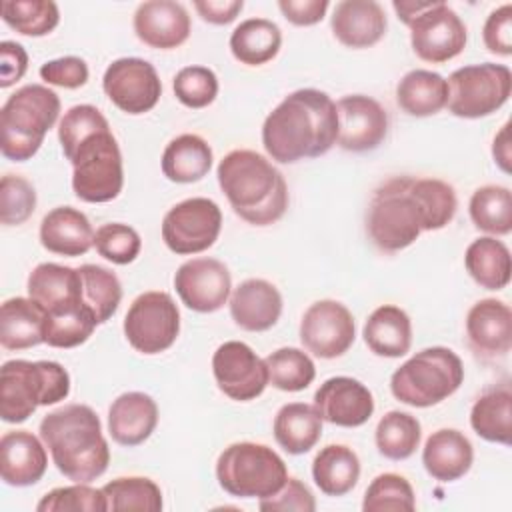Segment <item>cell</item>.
<instances>
[{"label": "cell", "mask_w": 512, "mask_h": 512, "mask_svg": "<svg viewBox=\"0 0 512 512\" xmlns=\"http://www.w3.org/2000/svg\"><path fill=\"white\" fill-rule=\"evenodd\" d=\"M70 394V374L54 360H8L0 368V418L28 420L38 406H52Z\"/></svg>", "instance_id": "52a82bcc"}, {"label": "cell", "mask_w": 512, "mask_h": 512, "mask_svg": "<svg viewBox=\"0 0 512 512\" xmlns=\"http://www.w3.org/2000/svg\"><path fill=\"white\" fill-rule=\"evenodd\" d=\"M102 88L118 110L132 116L150 112L162 96V82L156 68L136 56L118 58L108 64L102 76Z\"/></svg>", "instance_id": "9a60e30c"}, {"label": "cell", "mask_w": 512, "mask_h": 512, "mask_svg": "<svg viewBox=\"0 0 512 512\" xmlns=\"http://www.w3.org/2000/svg\"><path fill=\"white\" fill-rule=\"evenodd\" d=\"M330 28L346 48H370L382 40L388 28L384 8L374 0H342L336 4Z\"/></svg>", "instance_id": "cb8c5ba5"}, {"label": "cell", "mask_w": 512, "mask_h": 512, "mask_svg": "<svg viewBox=\"0 0 512 512\" xmlns=\"http://www.w3.org/2000/svg\"><path fill=\"white\" fill-rule=\"evenodd\" d=\"M180 334V310L172 296L162 290L140 294L124 316V336L140 354L168 350Z\"/></svg>", "instance_id": "7c38bea8"}, {"label": "cell", "mask_w": 512, "mask_h": 512, "mask_svg": "<svg viewBox=\"0 0 512 512\" xmlns=\"http://www.w3.org/2000/svg\"><path fill=\"white\" fill-rule=\"evenodd\" d=\"M474 462L472 442L454 428H440L432 432L422 448V464L426 472L438 482L460 480Z\"/></svg>", "instance_id": "83f0119b"}, {"label": "cell", "mask_w": 512, "mask_h": 512, "mask_svg": "<svg viewBox=\"0 0 512 512\" xmlns=\"http://www.w3.org/2000/svg\"><path fill=\"white\" fill-rule=\"evenodd\" d=\"M336 138V102L316 88L288 94L262 124L264 150L280 164L318 158L336 144Z\"/></svg>", "instance_id": "3957f363"}, {"label": "cell", "mask_w": 512, "mask_h": 512, "mask_svg": "<svg viewBox=\"0 0 512 512\" xmlns=\"http://www.w3.org/2000/svg\"><path fill=\"white\" fill-rule=\"evenodd\" d=\"M464 382L460 356L446 346L416 352L390 376V392L402 404L430 408L450 398Z\"/></svg>", "instance_id": "9c48e42d"}, {"label": "cell", "mask_w": 512, "mask_h": 512, "mask_svg": "<svg viewBox=\"0 0 512 512\" xmlns=\"http://www.w3.org/2000/svg\"><path fill=\"white\" fill-rule=\"evenodd\" d=\"M232 210L252 226L278 222L288 208V186L280 170L254 150H232L216 168Z\"/></svg>", "instance_id": "8992f818"}, {"label": "cell", "mask_w": 512, "mask_h": 512, "mask_svg": "<svg viewBox=\"0 0 512 512\" xmlns=\"http://www.w3.org/2000/svg\"><path fill=\"white\" fill-rule=\"evenodd\" d=\"M60 116V98L42 84H26L0 110V150L12 162L30 160Z\"/></svg>", "instance_id": "ba28073f"}, {"label": "cell", "mask_w": 512, "mask_h": 512, "mask_svg": "<svg viewBox=\"0 0 512 512\" xmlns=\"http://www.w3.org/2000/svg\"><path fill=\"white\" fill-rule=\"evenodd\" d=\"M58 140L72 164L76 198L90 204L118 198L124 186L122 152L106 116L96 106H72L58 124Z\"/></svg>", "instance_id": "7a4b0ae2"}, {"label": "cell", "mask_w": 512, "mask_h": 512, "mask_svg": "<svg viewBox=\"0 0 512 512\" xmlns=\"http://www.w3.org/2000/svg\"><path fill=\"white\" fill-rule=\"evenodd\" d=\"M264 362L268 368V382L282 392H300L308 388L316 378V366L312 358L300 348H278L270 352Z\"/></svg>", "instance_id": "60d3db41"}, {"label": "cell", "mask_w": 512, "mask_h": 512, "mask_svg": "<svg viewBox=\"0 0 512 512\" xmlns=\"http://www.w3.org/2000/svg\"><path fill=\"white\" fill-rule=\"evenodd\" d=\"M354 338V316L338 300H318L302 314L300 342L316 358L332 360L346 354Z\"/></svg>", "instance_id": "2e32d148"}, {"label": "cell", "mask_w": 512, "mask_h": 512, "mask_svg": "<svg viewBox=\"0 0 512 512\" xmlns=\"http://www.w3.org/2000/svg\"><path fill=\"white\" fill-rule=\"evenodd\" d=\"M482 40L492 54H512V4H502L488 14L482 28Z\"/></svg>", "instance_id": "816d5d0a"}, {"label": "cell", "mask_w": 512, "mask_h": 512, "mask_svg": "<svg viewBox=\"0 0 512 512\" xmlns=\"http://www.w3.org/2000/svg\"><path fill=\"white\" fill-rule=\"evenodd\" d=\"M410 44L414 54L430 64H442L456 58L468 42L462 18L440 0H432L410 24Z\"/></svg>", "instance_id": "5bb4252c"}, {"label": "cell", "mask_w": 512, "mask_h": 512, "mask_svg": "<svg viewBox=\"0 0 512 512\" xmlns=\"http://www.w3.org/2000/svg\"><path fill=\"white\" fill-rule=\"evenodd\" d=\"M174 288L186 308L210 314L228 302L232 276L226 264L216 258H192L176 270Z\"/></svg>", "instance_id": "ac0fdd59"}, {"label": "cell", "mask_w": 512, "mask_h": 512, "mask_svg": "<svg viewBox=\"0 0 512 512\" xmlns=\"http://www.w3.org/2000/svg\"><path fill=\"white\" fill-rule=\"evenodd\" d=\"M422 426L416 416L390 410L386 412L374 430V442L378 452L388 460H406L420 446Z\"/></svg>", "instance_id": "f35d334b"}, {"label": "cell", "mask_w": 512, "mask_h": 512, "mask_svg": "<svg viewBox=\"0 0 512 512\" xmlns=\"http://www.w3.org/2000/svg\"><path fill=\"white\" fill-rule=\"evenodd\" d=\"M194 8L204 22L224 26L236 20V16L244 8V2L242 0H196Z\"/></svg>", "instance_id": "11a10c76"}, {"label": "cell", "mask_w": 512, "mask_h": 512, "mask_svg": "<svg viewBox=\"0 0 512 512\" xmlns=\"http://www.w3.org/2000/svg\"><path fill=\"white\" fill-rule=\"evenodd\" d=\"M108 510H142L158 512L162 510V490L146 476H120L102 486Z\"/></svg>", "instance_id": "ab89813d"}, {"label": "cell", "mask_w": 512, "mask_h": 512, "mask_svg": "<svg viewBox=\"0 0 512 512\" xmlns=\"http://www.w3.org/2000/svg\"><path fill=\"white\" fill-rule=\"evenodd\" d=\"M36 210L34 186L18 174H6L0 180V222L4 226L24 224Z\"/></svg>", "instance_id": "c3c4849f"}, {"label": "cell", "mask_w": 512, "mask_h": 512, "mask_svg": "<svg viewBox=\"0 0 512 512\" xmlns=\"http://www.w3.org/2000/svg\"><path fill=\"white\" fill-rule=\"evenodd\" d=\"M158 424V404L150 394L124 392L108 408V432L120 446L146 442Z\"/></svg>", "instance_id": "484cf974"}, {"label": "cell", "mask_w": 512, "mask_h": 512, "mask_svg": "<svg viewBox=\"0 0 512 512\" xmlns=\"http://www.w3.org/2000/svg\"><path fill=\"white\" fill-rule=\"evenodd\" d=\"M456 208L458 198L448 182L394 176L374 190L366 230L378 250L394 254L414 244L422 232L448 226Z\"/></svg>", "instance_id": "6da1fadb"}, {"label": "cell", "mask_w": 512, "mask_h": 512, "mask_svg": "<svg viewBox=\"0 0 512 512\" xmlns=\"http://www.w3.org/2000/svg\"><path fill=\"white\" fill-rule=\"evenodd\" d=\"M38 512H106V496L102 488H92L84 482L60 486L46 492L36 504Z\"/></svg>", "instance_id": "f6af8a7d"}, {"label": "cell", "mask_w": 512, "mask_h": 512, "mask_svg": "<svg viewBox=\"0 0 512 512\" xmlns=\"http://www.w3.org/2000/svg\"><path fill=\"white\" fill-rule=\"evenodd\" d=\"M26 290L28 298L44 312V344L52 348H76L98 326L94 310L84 300L78 268L42 262L30 272Z\"/></svg>", "instance_id": "277c9868"}, {"label": "cell", "mask_w": 512, "mask_h": 512, "mask_svg": "<svg viewBox=\"0 0 512 512\" xmlns=\"http://www.w3.org/2000/svg\"><path fill=\"white\" fill-rule=\"evenodd\" d=\"M38 72L46 84L68 88V90L84 86L90 76L88 64L78 56H62V58L48 60L40 66Z\"/></svg>", "instance_id": "f907efd6"}, {"label": "cell", "mask_w": 512, "mask_h": 512, "mask_svg": "<svg viewBox=\"0 0 512 512\" xmlns=\"http://www.w3.org/2000/svg\"><path fill=\"white\" fill-rule=\"evenodd\" d=\"M40 438L50 450L60 474L72 482L90 484L110 464V448L98 414L86 404H66L40 422Z\"/></svg>", "instance_id": "5b68a950"}, {"label": "cell", "mask_w": 512, "mask_h": 512, "mask_svg": "<svg viewBox=\"0 0 512 512\" xmlns=\"http://www.w3.org/2000/svg\"><path fill=\"white\" fill-rule=\"evenodd\" d=\"M258 508L262 512H288V510L314 512L316 500L304 482H300L298 478H288L286 484L276 494L268 498H260Z\"/></svg>", "instance_id": "681fc988"}, {"label": "cell", "mask_w": 512, "mask_h": 512, "mask_svg": "<svg viewBox=\"0 0 512 512\" xmlns=\"http://www.w3.org/2000/svg\"><path fill=\"white\" fill-rule=\"evenodd\" d=\"M84 300L94 310L98 324L110 320L122 300V284L118 276L98 264H82L80 268Z\"/></svg>", "instance_id": "7bdbcfd3"}, {"label": "cell", "mask_w": 512, "mask_h": 512, "mask_svg": "<svg viewBox=\"0 0 512 512\" xmlns=\"http://www.w3.org/2000/svg\"><path fill=\"white\" fill-rule=\"evenodd\" d=\"M322 422V416L312 404L290 402L276 412L272 432L282 450L300 456L318 444L322 436Z\"/></svg>", "instance_id": "f546056e"}, {"label": "cell", "mask_w": 512, "mask_h": 512, "mask_svg": "<svg viewBox=\"0 0 512 512\" xmlns=\"http://www.w3.org/2000/svg\"><path fill=\"white\" fill-rule=\"evenodd\" d=\"M282 314V294L264 278L240 282L230 296V316L246 332L270 330Z\"/></svg>", "instance_id": "d4e9b609"}, {"label": "cell", "mask_w": 512, "mask_h": 512, "mask_svg": "<svg viewBox=\"0 0 512 512\" xmlns=\"http://www.w3.org/2000/svg\"><path fill=\"white\" fill-rule=\"evenodd\" d=\"M212 374L220 392L236 402L258 398L270 384L266 362L240 340H228L216 348Z\"/></svg>", "instance_id": "e0dca14e"}, {"label": "cell", "mask_w": 512, "mask_h": 512, "mask_svg": "<svg viewBox=\"0 0 512 512\" xmlns=\"http://www.w3.org/2000/svg\"><path fill=\"white\" fill-rule=\"evenodd\" d=\"M216 480L236 498H268L288 480V468L278 452L258 442H234L216 460Z\"/></svg>", "instance_id": "30bf717a"}, {"label": "cell", "mask_w": 512, "mask_h": 512, "mask_svg": "<svg viewBox=\"0 0 512 512\" xmlns=\"http://www.w3.org/2000/svg\"><path fill=\"white\" fill-rule=\"evenodd\" d=\"M44 342V312L32 300L14 296L0 308V344L6 350H26Z\"/></svg>", "instance_id": "836d02e7"}, {"label": "cell", "mask_w": 512, "mask_h": 512, "mask_svg": "<svg viewBox=\"0 0 512 512\" xmlns=\"http://www.w3.org/2000/svg\"><path fill=\"white\" fill-rule=\"evenodd\" d=\"M94 248L108 262L124 266L138 258L142 250V238L132 226L122 222H110L102 224L94 232Z\"/></svg>", "instance_id": "7dc6e473"}, {"label": "cell", "mask_w": 512, "mask_h": 512, "mask_svg": "<svg viewBox=\"0 0 512 512\" xmlns=\"http://www.w3.org/2000/svg\"><path fill=\"white\" fill-rule=\"evenodd\" d=\"M28 70V54L14 40L0 42V88L16 84Z\"/></svg>", "instance_id": "f5cc1de1"}, {"label": "cell", "mask_w": 512, "mask_h": 512, "mask_svg": "<svg viewBox=\"0 0 512 512\" xmlns=\"http://www.w3.org/2000/svg\"><path fill=\"white\" fill-rule=\"evenodd\" d=\"M446 108L458 118H484L500 110L512 92V72L506 64L482 62L454 70L448 76Z\"/></svg>", "instance_id": "8fae6325"}, {"label": "cell", "mask_w": 512, "mask_h": 512, "mask_svg": "<svg viewBox=\"0 0 512 512\" xmlns=\"http://www.w3.org/2000/svg\"><path fill=\"white\" fill-rule=\"evenodd\" d=\"M416 494L412 484L396 474L384 472L378 474L364 492L362 510L364 512H396V510H414Z\"/></svg>", "instance_id": "ee69618b"}, {"label": "cell", "mask_w": 512, "mask_h": 512, "mask_svg": "<svg viewBox=\"0 0 512 512\" xmlns=\"http://www.w3.org/2000/svg\"><path fill=\"white\" fill-rule=\"evenodd\" d=\"M278 8L290 24L314 26L326 16L330 2L328 0H280Z\"/></svg>", "instance_id": "db71d44e"}, {"label": "cell", "mask_w": 512, "mask_h": 512, "mask_svg": "<svg viewBox=\"0 0 512 512\" xmlns=\"http://www.w3.org/2000/svg\"><path fill=\"white\" fill-rule=\"evenodd\" d=\"M448 102V82L442 74L416 68L406 72L396 86V104L416 118L438 114Z\"/></svg>", "instance_id": "1f68e13d"}, {"label": "cell", "mask_w": 512, "mask_h": 512, "mask_svg": "<svg viewBox=\"0 0 512 512\" xmlns=\"http://www.w3.org/2000/svg\"><path fill=\"white\" fill-rule=\"evenodd\" d=\"M472 224L490 234L506 236L512 232V192L500 184H486L472 192L468 204Z\"/></svg>", "instance_id": "74e56055"}, {"label": "cell", "mask_w": 512, "mask_h": 512, "mask_svg": "<svg viewBox=\"0 0 512 512\" xmlns=\"http://www.w3.org/2000/svg\"><path fill=\"white\" fill-rule=\"evenodd\" d=\"M492 156H494V162L500 166V170L508 174L510 172V158H512V152H510V124L508 122L494 136Z\"/></svg>", "instance_id": "9f6ffc18"}, {"label": "cell", "mask_w": 512, "mask_h": 512, "mask_svg": "<svg viewBox=\"0 0 512 512\" xmlns=\"http://www.w3.org/2000/svg\"><path fill=\"white\" fill-rule=\"evenodd\" d=\"M472 430L486 442L510 444L512 438V390L508 382L486 388L470 410Z\"/></svg>", "instance_id": "4dcf8cb0"}, {"label": "cell", "mask_w": 512, "mask_h": 512, "mask_svg": "<svg viewBox=\"0 0 512 512\" xmlns=\"http://www.w3.org/2000/svg\"><path fill=\"white\" fill-rule=\"evenodd\" d=\"M212 148L198 134H180L172 138L162 152V174L176 184L202 180L212 168Z\"/></svg>", "instance_id": "d6a6232c"}, {"label": "cell", "mask_w": 512, "mask_h": 512, "mask_svg": "<svg viewBox=\"0 0 512 512\" xmlns=\"http://www.w3.org/2000/svg\"><path fill=\"white\" fill-rule=\"evenodd\" d=\"M40 244L58 256H82L94 246V230L84 212L58 206L40 222Z\"/></svg>", "instance_id": "4316f807"}, {"label": "cell", "mask_w": 512, "mask_h": 512, "mask_svg": "<svg viewBox=\"0 0 512 512\" xmlns=\"http://www.w3.org/2000/svg\"><path fill=\"white\" fill-rule=\"evenodd\" d=\"M172 90L186 108H206L218 96V76L208 66H184L176 72Z\"/></svg>", "instance_id": "bcb514c9"}, {"label": "cell", "mask_w": 512, "mask_h": 512, "mask_svg": "<svg viewBox=\"0 0 512 512\" xmlns=\"http://www.w3.org/2000/svg\"><path fill=\"white\" fill-rule=\"evenodd\" d=\"M140 42L158 50L182 46L190 36V16L180 2L148 0L138 4L132 20Z\"/></svg>", "instance_id": "7402d4cb"}, {"label": "cell", "mask_w": 512, "mask_h": 512, "mask_svg": "<svg viewBox=\"0 0 512 512\" xmlns=\"http://www.w3.org/2000/svg\"><path fill=\"white\" fill-rule=\"evenodd\" d=\"M2 20L24 36H46L60 22L58 4L52 0H4Z\"/></svg>", "instance_id": "b9f144b4"}, {"label": "cell", "mask_w": 512, "mask_h": 512, "mask_svg": "<svg viewBox=\"0 0 512 512\" xmlns=\"http://www.w3.org/2000/svg\"><path fill=\"white\" fill-rule=\"evenodd\" d=\"M466 338L482 360H496L512 348V310L496 298L478 300L466 314Z\"/></svg>", "instance_id": "44dd1931"}, {"label": "cell", "mask_w": 512, "mask_h": 512, "mask_svg": "<svg viewBox=\"0 0 512 512\" xmlns=\"http://www.w3.org/2000/svg\"><path fill=\"white\" fill-rule=\"evenodd\" d=\"M282 46V32L268 18L242 20L230 34L232 56L246 66H262L276 58Z\"/></svg>", "instance_id": "d590c367"}, {"label": "cell", "mask_w": 512, "mask_h": 512, "mask_svg": "<svg viewBox=\"0 0 512 512\" xmlns=\"http://www.w3.org/2000/svg\"><path fill=\"white\" fill-rule=\"evenodd\" d=\"M368 350L384 358H400L412 346L410 316L394 304L378 306L362 328Z\"/></svg>", "instance_id": "f1b7e54d"}, {"label": "cell", "mask_w": 512, "mask_h": 512, "mask_svg": "<svg viewBox=\"0 0 512 512\" xmlns=\"http://www.w3.org/2000/svg\"><path fill=\"white\" fill-rule=\"evenodd\" d=\"M464 266L470 278L486 290H502L510 282V250L496 236H482L470 242L464 254Z\"/></svg>", "instance_id": "e575fe53"}, {"label": "cell", "mask_w": 512, "mask_h": 512, "mask_svg": "<svg viewBox=\"0 0 512 512\" xmlns=\"http://www.w3.org/2000/svg\"><path fill=\"white\" fill-rule=\"evenodd\" d=\"M314 408L322 420L340 428H358L374 414V396L360 380L332 376L314 394Z\"/></svg>", "instance_id": "ffe728a7"}, {"label": "cell", "mask_w": 512, "mask_h": 512, "mask_svg": "<svg viewBox=\"0 0 512 512\" xmlns=\"http://www.w3.org/2000/svg\"><path fill=\"white\" fill-rule=\"evenodd\" d=\"M222 230L220 206L202 196L174 204L162 220V240L168 250L180 256L200 254L214 246Z\"/></svg>", "instance_id": "4fadbf2b"}, {"label": "cell", "mask_w": 512, "mask_h": 512, "mask_svg": "<svg viewBox=\"0 0 512 512\" xmlns=\"http://www.w3.org/2000/svg\"><path fill=\"white\" fill-rule=\"evenodd\" d=\"M30 430H10L0 438V476L8 486H32L46 474L48 454Z\"/></svg>", "instance_id": "603a6c76"}, {"label": "cell", "mask_w": 512, "mask_h": 512, "mask_svg": "<svg viewBox=\"0 0 512 512\" xmlns=\"http://www.w3.org/2000/svg\"><path fill=\"white\" fill-rule=\"evenodd\" d=\"M338 138L336 144L348 152H370L388 134V112L366 94H348L336 102Z\"/></svg>", "instance_id": "d6986e66"}, {"label": "cell", "mask_w": 512, "mask_h": 512, "mask_svg": "<svg viewBox=\"0 0 512 512\" xmlns=\"http://www.w3.org/2000/svg\"><path fill=\"white\" fill-rule=\"evenodd\" d=\"M314 484L326 496L348 494L360 478L358 454L344 444L324 446L312 462Z\"/></svg>", "instance_id": "8d00e7d4"}]
</instances>
